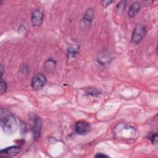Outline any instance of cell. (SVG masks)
Wrapping results in <instances>:
<instances>
[{
  "instance_id": "obj_3",
  "label": "cell",
  "mask_w": 158,
  "mask_h": 158,
  "mask_svg": "<svg viewBox=\"0 0 158 158\" xmlns=\"http://www.w3.org/2000/svg\"><path fill=\"white\" fill-rule=\"evenodd\" d=\"M94 17V11L92 8H88L85 11L83 17L81 21V28L82 30H88L91 23Z\"/></svg>"
},
{
  "instance_id": "obj_7",
  "label": "cell",
  "mask_w": 158,
  "mask_h": 158,
  "mask_svg": "<svg viewBox=\"0 0 158 158\" xmlns=\"http://www.w3.org/2000/svg\"><path fill=\"white\" fill-rule=\"evenodd\" d=\"M75 130L80 135H84L90 131V125L88 123L84 121H78L75 124Z\"/></svg>"
},
{
  "instance_id": "obj_15",
  "label": "cell",
  "mask_w": 158,
  "mask_h": 158,
  "mask_svg": "<svg viewBox=\"0 0 158 158\" xmlns=\"http://www.w3.org/2000/svg\"><path fill=\"white\" fill-rule=\"evenodd\" d=\"M112 2L113 1H101V3L103 6H107L109 5L110 3H112Z\"/></svg>"
},
{
  "instance_id": "obj_5",
  "label": "cell",
  "mask_w": 158,
  "mask_h": 158,
  "mask_svg": "<svg viewBox=\"0 0 158 158\" xmlns=\"http://www.w3.org/2000/svg\"><path fill=\"white\" fill-rule=\"evenodd\" d=\"M46 83V77L43 73H37L31 80V86L33 89L38 90L41 89Z\"/></svg>"
},
{
  "instance_id": "obj_1",
  "label": "cell",
  "mask_w": 158,
  "mask_h": 158,
  "mask_svg": "<svg viewBox=\"0 0 158 158\" xmlns=\"http://www.w3.org/2000/svg\"><path fill=\"white\" fill-rule=\"evenodd\" d=\"M0 123L3 131L7 135L13 134L17 128L15 117L6 109L0 110Z\"/></svg>"
},
{
  "instance_id": "obj_14",
  "label": "cell",
  "mask_w": 158,
  "mask_h": 158,
  "mask_svg": "<svg viewBox=\"0 0 158 158\" xmlns=\"http://www.w3.org/2000/svg\"><path fill=\"white\" fill-rule=\"evenodd\" d=\"M150 139H151L152 143L154 145H155L156 146H157V133L152 134L150 137Z\"/></svg>"
},
{
  "instance_id": "obj_12",
  "label": "cell",
  "mask_w": 158,
  "mask_h": 158,
  "mask_svg": "<svg viewBox=\"0 0 158 158\" xmlns=\"http://www.w3.org/2000/svg\"><path fill=\"white\" fill-rule=\"evenodd\" d=\"M77 50L75 48H73L72 47H70L68 49V56L69 59L71 58H75L76 55L77 54Z\"/></svg>"
},
{
  "instance_id": "obj_8",
  "label": "cell",
  "mask_w": 158,
  "mask_h": 158,
  "mask_svg": "<svg viewBox=\"0 0 158 158\" xmlns=\"http://www.w3.org/2000/svg\"><path fill=\"white\" fill-rule=\"evenodd\" d=\"M112 55L109 52L103 51L98 55L97 60L101 65H106L112 60Z\"/></svg>"
},
{
  "instance_id": "obj_10",
  "label": "cell",
  "mask_w": 158,
  "mask_h": 158,
  "mask_svg": "<svg viewBox=\"0 0 158 158\" xmlns=\"http://www.w3.org/2000/svg\"><path fill=\"white\" fill-rule=\"evenodd\" d=\"M140 9H141V5L138 2L135 1L133 2L132 4H131V5L129 7L128 11V15L130 17H135L137 14V13L139 11Z\"/></svg>"
},
{
  "instance_id": "obj_4",
  "label": "cell",
  "mask_w": 158,
  "mask_h": 158,
  "mask_svg": "<svg viewBox=\"0 0 158 158\" xmlns=\"http://www.w3.org/2000/svg\"><path fill=\"white\" fill-rule=\"evenodd\" d=\"M44 13L40 8H35L31 12V22L33 27H40L43 21Z\"/></svg>"
},
{
  "instance_id": "obj_16",
  "label": "cell",
  "mask_w": 158,
  "mask_h": 158,
  "mask_svg": "<svg viewBox=\"0 0 158 158\" xmlns=\"http://www.w3.org/2000/svg\"><path fill=\"white\" fill-rule=\"evenodd\" d=\"M95 157H108V156H107V155H106V154H102V153H98V154H97L96 156H95Z\"/></svg>"
},
{
  "instance_id": "obj_9",
  "label": "cell",
  "mask_w": 158,
  "mask_h": 158,
  "mask_svg": "<svg viewBox=\"0 0 158 158\" xmlns=\"http://www.w3.org/2000/svg\"><path fill=\"white\" fill-rule=\"evenodd\" d=\"M20 150V148L18 146H13L7 148L1 151V156H14L17 154Z\"/></svg>"
},
{
  "instance_id": "obj_11",
  "label": "cell",
  "mask_w": 158,
  "mask_h": 158,
  "mask_svg": "<svg viewBox=\"0 0 158 158\" xmlns=\"http://www.w3.org/2000/svg\"><path fill=\"white\" fill-rule=\"evenodd\" d=\"M56 67V62L52 60V59H49L46 61L44 63V68L45 70L48 72H51L54 70Z\"/></svg>"
},
{
  "instance_id": "obj_6",
  "label": "cell",
  "mask_w": 158,
  "mask_h": 158,
  "mask_svg": "<svg viewBox=\"0 0 158 158\" xmlns=\"http://www.w3.org/2000/svg\"><path fill=\"white\" fill-rule=\"evenodd\" d=\"M42 130V120L40 117H36L33 120V136L35 140H38L41 135Z\"/></svg>"
},
{
  "instance_id": "obj_13",
  "label": "cell",
  "mask_w": 158,
  "mask_h": 158,
  "mask_svg": "<svg viewBox=\"0 0 158 158\" xmlns=\"http://www.w3.org/2000/svg\"><path fill=\"white\" fill-rule=\"evenodd\" d=\"M6 89H7L6 83L4 81L1 80V83H0V93H1V94H3L4 93H5L6 91Z\"/></svg>"
},
{
  "instance_id": "obj_2",
  "label": "cell",
  "mask_w": 158,
  "mask_h": 158,
  "mask_svg": "<svg viewBox=\"0 0 158 158\" xmlns=\"http://www.w3.org/2000/svg\"><path fill=\"white\" fill-rule=\"evenodd\" d=\"M146 34V28L143 25H137L132 33L131 42L133 44H138L144 38Z\"/></svg>"
},
{
  "instance_id": "obj_17",
  "label": "cell",
  "mask_w": 158,
  "mask_h": 158,
  "mask_svg": "<svg viewBox=\"0 0 158 158\" xmlns=\"http://www.w3.org/2000/svg\"><path fill=\"white\" fill-rule=\"evenodd\" d=\"M1 77H2V75L3 74V66H2V65H1Z\"/></svg>"
}]
</instances>
